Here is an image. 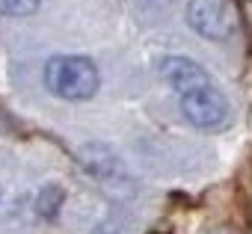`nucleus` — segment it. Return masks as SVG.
I'll return each mask as SVG.
<instances>
[{
    "mask_svg": "<svg viewBox=\"0 0 252 234\" xmlns=\"http://www.w3.org/2000/svg\"><path fill=\"white\" fill-rule=\"evenodd\" d=\"M160 77L175 89L184 116L196 128L217 131V128L228 125V119H231L228 101L217 89V83L205 74L202 65H196L193 59H184V57H166L160 62Z\"/></svg>",
    "mask_w": 252,
    "mask_h": 234,
    "instance_id": "1",
    "label": "nucleus"
},
{
    "mask_svg": "<svg viewBox=\"0 0 252 234\" xmlns=\"http://www.w3.org/2000/svg\"><path fill=\"white\" fill-rule=\"evenodd\" d=\"M45 86L65 101H86L98 89V68L86 57H54L45 65Z\"/></svg>",
    "mask_w": 252,
    "mask_h": 234,
    "instance_id": "2",
    "label": "nucleus"
},
{
    "mask_svg": "<svg viewBox=\"0 0 252 234\" xmlns=\"http://www.w3.org/2000/svg\"><path fill=\"white\" fill-rule=\"evenodd\" d=\"M187 18H190L193 30H199L208 39H225V36H231V30L237 24L231 0H190Z\"/></svg>",
    "mask_w": 252,
    "mask_h": 234,
    "instance_id": "3",
    "label": "nucleus"
},
{
    "mask_svg": "<svg viewBox=\"0 0 252 234\" xmlns=\"http://www.w3.org/2000/svg\"><path fill=\"white\" fill-rule=\"evenodd\" d=\"M42 0H0V15H12V18H21V15H33L39 9Z\"/></svg>",
    "mask_w": 252,
    "mask_h": 234,
    "instance_id": "4",
    "label": "nucleus"
}]
</instances>
